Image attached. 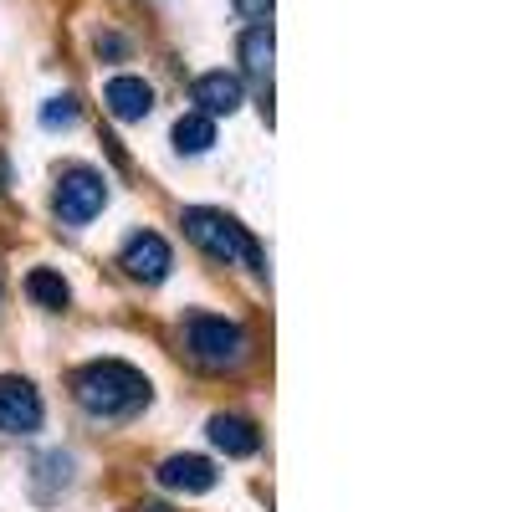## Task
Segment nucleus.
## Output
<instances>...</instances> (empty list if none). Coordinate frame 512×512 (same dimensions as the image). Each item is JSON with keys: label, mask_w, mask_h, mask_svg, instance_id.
Returning <instances> with one entry per match:
<instances>
[{"label": "nucleus", "mask_w": 512, "mask_h": 512, "mask_svg": "<svg viewBox=\"0 0 512 512\" xmlns=\"http://www.w3.org/2000/svg\"><path fill=\"white\" fill-rule=\"evenodd\" d=\"M72 395L98 420H128V415H139L149 405V379L123 359H98L88 369H77Z\"/></svg>", "instance_id": "f257e3e1"}, {"label": "nucleus", "mask_w": 512, "mask_h": 512, "mask_svg": "<svg viewBox=\"0 0 512 512\" xmlns=\"http://www.w3.org/2000/svg\"><path fill=\"white\" fill-rule=\"evenodd\" d=\"M180 226H185V236H190L205 256H216V262H241V267H251V272H267L262 246H256L251 231H246L236 216H226V210L190 205L185 216H180Z\"/></svg>", "instance_id": "f03ea898"}, {"label": "nucleus", "mask_w": 512, "mask_h": 512, "mask_svg": "<svg viewBox=\"0 0 512 512\" xmlns=\"http://www.w3.org/2000/svg\"><path fill=\"white\" fill-rule=\"evenodd\" d=\"M185 354H190L200 369H241V364L251 359V338H246L241 323L195 313V318L185 323Z\"/></svg>", "instance_id": "7ed1b4c3"}, {"label": "nucleus", "mask_w": 512, "mask_h": 512, "mask_svg": "<svg viewBox=\"0 0 512 512\" xmlns=\"http://www.w3.org/2000/svg\"><path fill=\"white\" fill-rule=\"evenodd\" d=\"M103 205H108V185L98 169H88V164L62 169V180H57V221L62 226H88Z\"/></svg>", "instance_id": "20e7f679"}, {"label": "nucleus", "mask_w": 512, "mask_h": 512, "mask_svg": "<svg viewBox=\"0 0 512 512\" xmlns=\"http://www.w3.org/2000/svg\"><path fill=\"white\" fill-rule=\"evenodd\" d=\"M41 415H47V405H41L31 379H16V374L0 379V436H36Z\"/></svg>", "instance_id": "39448f33"}, {"label": "nucleus", "mask_w": 512, "mask_h": 512, "mask_svg": "<svg viewBox=\"0 0 512 512\" xmlns=\"http://www.w3.org/2000/svg\"><path fill=\"white\" fill-rule=\"evenodd\" d=\"M169 267H175V251H169V241L159 231H139L123 246V272L134 282H164Z\"/></svg>", "instance_id": "423d86ee"}, {"label": "nucleus", "mask_w": 512, "mask_h": 512, "mask_svg": "<svg viewBox=\"0 0 512 512\" xmlns=\"http://www.w3.org/2000/svg\"><path fill=\"white\" fill-rule=\"evenodd\" d=\"M190 103H200L195 113H205V118H221V113H236L246 103V88L236 72H200L190 82Z\"/></svg>", "instance_id": "0eeeda50"}, {"label": "nucleus", "mask_w": 512, "mask_h": 512, "mask_svg": "<svg viewBox=\"0 0 512 512\" xmlns=\"http://www.w3.org/2000/svg\"><path fill=\"white\" fill-rule=\"evenodd\" d=\"M103 103H108V113L118 118V123H139V118H149V108H154V88L144 77H108V88H103Z\"/></svg>", "instance_id": "6e6552de"}, {"label": "nucleus", "mask_w": 512, "mask_h": 512, "mask_svg": "<svg viewBox=\"0 0 512 512\" xmlns=\"http://www.w3.org/2000/svg\"><path fill=\"white\" fill-rule=\"evenodd\" d=\"M154 477L169 492H210L216 487V466H210L205 456H169V461H159Z\"/></svg>", "instance_id": "1a4fd4ad"}, {"label": "nucleus", "mask_w": 512, "mask_h": 512, "mask_svg": "<svg viewBox=\"0 0 512 512\" xmlns=\"http://www.w3.org/2000/svg\"><path fill=\"white\" fill-rule=\"evenodd\" d=\"M205 431L216 441V451H226V456H256V446H262V431L246 415H210Z\"/></svg>", "instance_id": "9d476101"}, {"label": "nucleus", "mask_w": 512, "mask_h": 512, "mask_svg": "<svg viewBox=\"0 0 512 512\" xmlns=\"http://www.w3.org/2000/svg\"><path fill=\"white\" fill-rule=\"evenodd\" d=\"M241 67H246V77H256V82H267L272 77V26L267 21H256L251 31H241Z\"/></svg>", "instance_id": "9b49d317"}, {"label": "nucleus", "mask_w": 512, "mask_h": 512, "mask_svg": "<svg viewBox=\"0 0 512 512\" xmlns=\"http://www.w3.org/2000/svg\"><path fill=\"white\" fill-rule=\"evenodd\" d=\"M26 297L36 308H47V313H62L67 303H72V287L52 272V267H36L31 277H26Z\"/></svg>", "instance_id": "f8f14e48"}, {"label": "nucleus", "mask_w": 512, "mask_h": 512, "mask_svg": "<svg viewBox=\"0 0 512 512\" xmlns=\"http://www.w3.org/2000/svg\"><path fill=\"white\" fill-rule=\"evenodd\" d=\"M210 144H216V118L185 113V118L175 123V149H180V154H205Z\"/></svg>", "instance_id": "ddd939ff"}, {"label": "nucleus", "mask_w": 512, "mask_h": 512, "mask_svg": "<svg viewBox=\"0 0 512 512\" xmlns=\"http://www.w3.org/2000/svg\"><path fill=\"white\" fill-rule=\"evenodd\" d=\"M77 123V98L62 93V98H47V108H41V128H72Z\"/></svg>", "instance_id": "4468645a"}, {"label": "nucleus", "mask_w": 512, "mask_h": 512, "mask_svg": "<svg viewBox=\"0 0 512 512\" xmlns=\"http://www.w3.org/2000/svg\"><path fill=\"white\" fill-rule=\"evenodd\" d=\"M231 6H236L241 16H251V21H262V16L272 11V0H231Z\"/></svg>", "instance_id": "2eb2a0df"}, {"label": "nucleus", "mask_w": 512, "mask_h": 512, "mask_svg": "<svg viewBox=\"0 0 512 512\" xmlns=\"http://www.w3.org/2000/svg\"><path fill=\"white\" fill-rule=\"evenodd\" d=\"M103 52H108V57H123V41H118V36H98V57H103Z\"/></svg>", "instance_id": "dca6fc26"}, {"label": "nucleus", "mask_w": 512, "mask_h": 512, "mask_svg": "<svg viewBox=\"0 0 512 512\" xmlns=\"http://www.w3.org/2000/svg\"><path fill=\"white\" fill-rule=\"evenodd\" d=\"M139 512H169V507H164V502H144Z\"/></svg>", "instance_id": "f3484780"}, {"label": "nucleus", "mask_w": 512, "mask_h": 512, "mask_svg": "<svg viewBox=\"0 0 512 512\" xmlns=\"http://www.w3.org/2000/svg\"><path fill=\"white\" fill-rule=\"evenodd\" d=\"M11 185V175H6V159H0V190H6Z\"/></svg>", "instance_id": "a211bd4d"}]
</instances>
